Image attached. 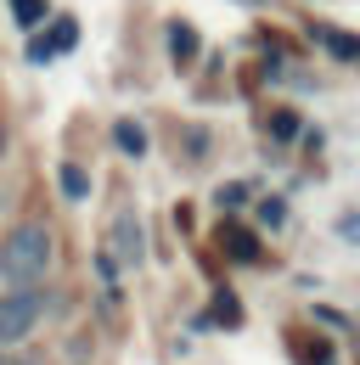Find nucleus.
Listing matches in <instances>:
<instances>
[{
	"mask_svg": "<svg viewBox=\"0 0 360 365\" xmlns=\"http://www.w3.org/2000/svg\"><path fill=\"white\" fill-rule=\"evenodd\" d=\"M51 264V236L45 225H17L6 230V242H0V275L11 281V287H34Z\"/></svg>",
	"mask_w": 360,
	"mask_h": 365,
	"instance_id": "1",
	"label": "nucleus"
},
{
	"mask_svg": "<svg viewBox=\"0 0 360 365\" xmlns=\"http://www.w3.org/2000/svg\"><path fill=\"white\" fill-rule=\"evenodd\" d=\"M40 309H45V292H34V287L6 292V298H0V343H23V337L34 331Z\"/></svg>",
	"mask_w": 360,
	"mask_h": 365,
	"instance_id": "2",
	"label": "nucleus"
},
{
	"mask_svg": "<svg viewBox=\"0 0 360 365\" xmlns=\"http://www.w3.org/2000/svg\"><path fill=\"white\" fill-rule=\"evenodd\" d=\"M113 264H141L146 259V242H141V220H135L130 208H119L113 214Z\"/></svg>",
	"mask_w": 360,
	"mask_h": 365,
	"instance_id": "3",
	"label": "nucleus"
},
{
	"mask_svg": "<svg viewBox=\"0 0 360 365\" xmlns=\"http://www.w3.org/2000/svg\"><path fill=\"white\" fill-rule=\"evenodd\" d=\"M74 46H79V23H74V17H62V23L51 29V34L29 40V56H34V62H51L56 51H74Z\"/></svg>",
	"mask_w": 360,
	"mask_h": 365,
	"instance_id": "4",
	"label": "nucleus"
},
{
	"mask_svg": "<svg viewBox=\"0 0 360 365\" xmlns=\"http://www.w3.org/2000/svg\"><path fill=\"white\" fill-rule=\"evenodd\" d=\"M214 242L225 247V259H259V242H254V230H242V225H220L214 230Z\"/></svg>",
	"mask_w": 360,
	"mask_h": 365,
	"instance_id": "5",
	"label": "nucleus"
},
{
	"mask_svg": "<svg viewBox=\"0 0 360 365\" xmlns=\"http://www.w3.org/2000/svg\"><path fill=\"white\" fill-rule=\"evenodd\" d=\"M113 140H119L130 158H141V152H146V135H141V124H130V118H124V124H113Z\"/></svg>",
	"mask_w": 360,
	"mask_h": 365,
	"instance_id": "6",
	"label": "nucleus"
},
{
	"mask_svg": "<svg viewBox=\"0 0 360 365\" xmlns=\"http://www.w3.org/2000/svg\"><path fill=\"white\" fill-rule=\"evenodd\" d=\"M56 180H62V191H68L74 202H79V197H85V191H90V175H85V169H79V163H62V175H56Z\"/></svg>",
	"mask_w": 360,
	"mask_h": 365,
	"instance_id": "7",
	"label": "nucleus"
},
{
	"mask_svg": "<svg viewBox=\"0 0 360 365\" xmlns=\"http://www.w3.org/2000/svg\"><path fill=\"white\" fill-rule=\"evenodd\" d=\"M321 46L332 51V56H360V40L355 34H338V29H321Z\"/></svg>",
	"mask_w": 360,
	"mask_h": 365,
	"instance_id": "8",
	"label": "nucleus"
},
{
	"mask_svg": "<svg viewBox=\"0 0 360 365\" xmlns=\"http://www.w3.org/2000/svg\"><path fill=\"white\" fill-rule=\"evenodd\" d=\"M293 354H299L304 365H326V354H332V349H326L321 337H293Z\"/></svg>",
	"mask_w": 360,
	"mask_h": 365,
	"instance_id": "9",
	"label": "nucleus"
},
{
	"mask_svg": "<svg viewBox=\"0 0 360 365\" xmlns=\"http://www.w3.org/2000/svg\"><path fill=\"white\" fill-rule=\"evenodd\" d=\"M169 51H175V62H191L197 40H191V29H186V23H169Z\"/></svg>",
	"mask_w": 360,
	"mask_h": 365,
	"instance_id": "10",
	"label": "nucleus"
},
{
	"mask_svg": "<svg viewBox=\"0 0 360 365\" xmlns=\"http://www.w3.org/2000/svg\"><path fill=\"white\" fill-rule=\"evenodd\" d=\"M11 11H17V29H40L45 23V0H11Z\"/></svg>",
	"mask_w": 360,
	"mask_h": 365,
	"instance_id": "11",
	"label": "nucleus"
},
{
	"mask_svg": "<svg viewBox=\"0 0 360 365\" xmlns=\"http://www.w3.org/2000/svg\"><path fill=\"white\" fill-rule=\"evenodd\" d=\"M270 135H276V140L299 135V113H276V118H270Z\"/></svg>",
	"mask_w": 360,
	"mask_h": 365,
	"instance_id": "12",
	"label": "nucleus"
},
{
	"mask_svg": "<svg viewBox=\"0 0 360 365\" xmlns=\"http://www.w3.org/2000/svg\"><path fill=\"white\" fill-rule=\"evenodd\" d=\"M214 320H220V326H236V298H231V292L214 298Z\"/></svg>",
	"mask_w": 360,
	"mask_h": 365,
	"instance_id": "13",
	"label": "nucleus"
},
{
	"mask_svg": "<svg viewBox=\"0 0 360 365\" xmlns=\"http://www.w3.org/2000/svg\"><path fill=\"white\" fill-rule=\"evenodd\" d=\"M338 236H344V242H360V214H344V220H338Z\"/></svg>",
	"mask_w": 360,
	"mask_h": 365,
	"instance_id": "14",
	"label": "nucleus"
},
{
	"mask_svg": "<svg viewBox=\"0 0 360 365\" xmlns=\"http://www.w3.org/2000/svg\"><path fill=\"white\" fill-rule=\"evenodd\" d=\"M242 197H248L242 185H220V202H225V208H242Z\"/></svg>",
	"mask_w": 360,
	"mask_h": 365,
	"instance_id": "15",
	"label": "nucleus"
},
{
	"mask_svg": "<svg viewBox=\"0 0 360 365\" xmlns=\"http://www.w3.org/2000/svg\"><path fill=\"white\" fill-rule=\"evenodd\" d=\"M259 220H265V225H281V202H276V197H265V208H259Z\"/></svg>",
	"mask_w": 360,
	"mask_h": 365,
	"instance_id": "16",
	"label": "nucleus"
},
{
	"mask_svg": "<svg viewBox=\"0 0 360 365\" xmlns=\"http://www.w3.org/2000/svg\"><path fill=\"white\" fill-rule=\"evenodd\" d=\"M0 365H17V360H0ZM23 365H40V360H23Z\"/></svg>",
	"mask_w": 360,
	"mask_h": 365,
	"instance_id": "17",
	"label": "nucleus"
},
{
	"mask_svg": "<svg viewBox=\"0 0 360 365\" xmlns=\"http://www.w3.org/2000/svg\"><path fill=\"white\" fill-rule=\"evenodd\" d=\"M0 152H6V130H0Z\"/></svg>",
	"mask_w": 360,
	"mask_h": 365,
	"instance_id": "18",
	"label": "nucleus"
}]
</instances>
